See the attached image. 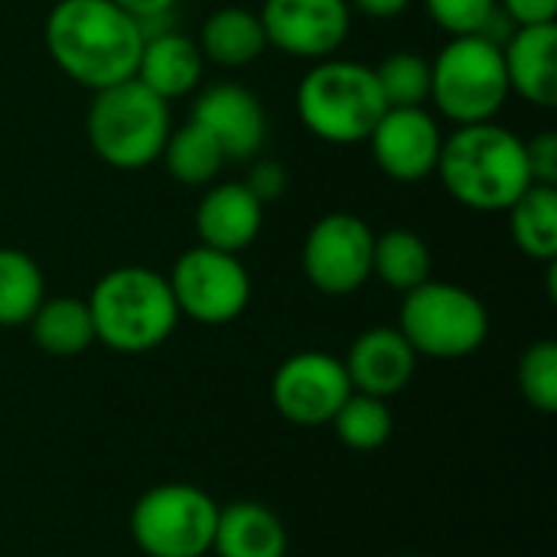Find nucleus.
I'll use <instances>...</instances> for the list:
<instances>
[{"mask_svg":"<svg viewBox=\"0 0 557 557\" xmlns=\"http://www.w3.org/2000/svg\"><path fill=\"white\" fill-rule=\"evenodd\" d=\"M454 202L473 212H506L529 186L525 140L496 124H463L441 144L434 170Z\"/></svg>","mask_w":557,"mask_h":557,"instance_id":"nucleus-2","label":"nucleus"},{"mask_svg":"<svg viewBox=\"0 0 557 557\" xmlns=\"http://www.w3.org/2000/svg\"><path fill=\"white\" fill-rule=\"evenodd\" d=\"M147 36L173 29V13H176V0H114Z\"/></svg>","mask_w":557,"mask_h":557,"instance_id":"nucleus-32","label":"nucleus"},{"mask_svg":"<svg viewBox=\"0 0 557 557\" xmlns=\"http://www.w3.org/2000/svg\"><path fill=\"white\" fill-rule=\"evenodd\" d=\"M261 225L264 206L248 193L245 183H215L196 206V235L206 248L238 255L255 245Z\"/></svg>","mask_w":557,"mask_h":557,"instance_id":"nucleus-17","label":"nucleus"},{"mask_svg":"<svg viewBox=\"0 0 557 557\" xmlns=\"http://www.w3.org/2000/svg\"><path fill=\"white\" fill-rule=\"evenodd\" d=\"M372 72L385 108H424V101L431 98V62L411 49L385 55Z\"/></svg>","mask_w":557,"mask_h":557,"instance_id":"nucleus-27","label":"nucleus"},{"mask_svg":"<svg viewBox=\"0 0 557 557\" xmlns=\"http://www.w3.org/2000/svg\"><path fill=\"white\" fill-rule=\"evenodd\" d=\"M431 264L428 242L411 228H388L372 245V274L398 294L431 281Z\"/></svg>","mask_w":557,"mask_h":557,"instance_id":"nucleus-23","label":"nucleus"},{"mask_svg":"<svg viewBox=\"0 0 557 557\" xmlns=\"http://www.w3.org/2000/svg\"><path fill=\"white\" fill-rule=\"evenodd\" d=\"M509 95L503 49L483 33L450 36L431 59L428 101H434V108L457 127L493 121Z\"/></svg>","mask_w":557,"mask_h":557,"instance_id":"nucleus-6","label":"nucleus"},{"mask_svg":"<svg viewBox=\"0 0 557 557\" xmlns=\"http://www.w3.org/2000/svg\"><path fill=\"white\" fill-rule=\"evenodd\" d=\"M509 228L516 248L532 261L557 258V189L532 183L509 209Z\"/></svg>","mask_w":557,"mask_h":557,"instance_id":"nucleus-22","label":"nucleus"},{"mask_svg":"<svg viewBox=\"0 0 557 557\" xmlns=\"http://www.w3.org/2000/svg\"><path fill=\"white\" fill-rule=\"evenodd\" d=\"M166 281L180 317L202 326H225L238 320L251 300V274L238 255L206 245L183 251Z\"/></svg>","mask_w":557,"mask_h":557,"instance_id":"nucleus-9","label":"nucleus"},{"mask_svg":"<svg viewBox=\"0 0 557 557\" xmlns=\"http://www.w3.org/2000/svg\"><path fill=\"white\" fill-rule=\"evenodd\" d=\"M196 46H199L202 59H209L222 69H242L264 55L268 39H264V26L255 10L219 7L206 16Z\"/></svg>","mask_w":557,"mask_h":557,"instance_id":"nucleus-20","label":"nucleus"},{"mask_svg":"<svg viewBox=\"0 0 557 557\" xmlns=\"http://www.w3.org/2000/svg\"><path fill=\"white\" fill-rule=\"evenodd\" d=\"M509 91L535 108L557 104V26H516L499 46Z\"/></svg>","mask_w":557,"mask_h":557,"instance_id":"nucleus-16","label":"nucleus"},{"mask_svg":"<svg viewBox=\"0 0 557 557\" xmlns=\"http://www.w3.org/2000/svg\"><path fill=\"white\" fill-rule=\"evenodd\" d=\"M219 522L215 499L193 483H160L131 509V539L147 557H206Z\"/></svg>","mask_w":557,"mask_h":557,"instance_id":"nucleus-8","label":"nucleus"},{"mask_svg":"<svg viewBox=\"0 0 557 557\" xmlns=\"http://www.w3.org/2000/svg\"><path fill=\"white\" fill-rule=\"evenodd\" d=\"M372 228L352 212L317 219L304 238V274L326 297H349L372 277Z\"/></svg>","mask_w":557,"mask_h":557,"instance_id":"nucleus-10","label":"nucleus"},{"mask_svg":"<svg viewBox=\"0 0 557 557\" xmlns=\"http://www.w3.org/2000/svg\"><path fill=\"white\" fill-rule=\"evenodd\" d=\"M170 131V101L157 98L137 78L91 91L85 134L101 163L114 170H144L160 160Z\"/></svg>","mask_w":557,"mask_h":557,"instance_id":"nucleus-5","label":"nucleus"},{"mask_svg":"<svg viewBox=\"0 0 557 557\" xmlns=\"http://www.w3.org/2000/svg\"><path fill=\"white\" fill-rule=\"evenodd\" d=\"M424 10L447 36H473L493 20L496 0H424Z\"/></svg>","mask_w":557,"mask_h":557,"instance_id":"nucleus-29","label":"nucleus"},{"mask_svg":"<svg viewBox=\"0 0 557 557\" xmlns=\"http://www.w3.org/2000/svg\"><path fill=\"white\" fill-rule=\"evenodd\" d=\"M26 326H29L33 343L52 359L82 356L95 343V323H91L88 304L78 300V297H49V300H42Z\"/></svg>","mask_w":557,"mask_h":557,"instance_id":"nucleus-21","label":"nucleus"},{"mask_svg":"<svg viewBox=\"0 0 557 557\" xmlns=\"http://www.w3.org/2000/svg\"><path fill=\"white\" fill-rule=\"evenodd\" d=\"M196 121L225 153V160L245 163L255 160L268 140V117L258 95L235 82H215L202 88L193 101Z\"/></svg>","mask_w":557,"mask_h":557,"instance_id":"nucleus-14","label":"nucleus"},{"mask_svg":"<svg viewBox=\"0 0 557 557\" xmlns=\"http://www.w3.org/2000/svg\"><path fill=\"white\" fill-rule=\"evenodd\" d=\"M202 65H206V59L186 33L163 29V33H153L144 39L134 78L140 85H147L157 98L173 101V98L189 95L199 85Z\"/></svg>","mask_w":557,"mask_h":557,"instance_id":"nucleus-18","label":"nucleus"},{"mask_svg":"<svg viewBox=\"0 0 557 557\" xmlns=\"http://www.w3.org/2000/svg\"><path fill=\"white\" fill-rule=\"evenodd\" d=\"M46 300V277L36 258L20 248H0V326H26Z\"/></svg>","mask_w":557,"mask_h":557,"instance_id":"nucleus-25","label":"nucleus"},{"mask_svg":"<svg viewBox=\"0 0 557 557\" xmlns=\"http://www.w3.org/2000/svg\"><path fill=\"white\" fill-rule=\"evenodd\" d=\"M352 392L392 398L408 388L418 369V352L398 326H372L359 333L343 359Z\"/></svg>","mask_w":557,"mask_h":557,"instance_id":"nucleus-15","label":"nucleus"},{"mask_svg":"<svg viewBox=\"0 0 557 557\" xmlns=\"http://www.w3.org/2000/svg\"><path fill=\"white\" fill-rule=\"evenodd\" d=\"M212 555L287 557V529L277 519V512L261 503H228L219 509Z\"/></svg>","mask_w":557,"mask_h":557,"instance_id":"nucleus-19","label":"nucleus"},{"mask_svg":"<svg viewBox=\"0 0 557 557\" xmlns=\"http://www.w3.org/2000/svg\"><path fill=\"white\" fill-rule=\"evenodd\" d=\"M398 330L418 356L441 362L467 359L490 336V310L473 290L460 284L424 281L405 294Z\"/></svg>","mask_w":557,"mask_h":557,"instance_id":"nucleus-7","label":"nucleus"},{"mask_svg":"<svg viewBox=\"0 0 557 557\" xmlns=\"http://www.w3.org/2000/svg\"><path fill=\"white\" fill-rule=\"evenodd\" d=\"M496 7L512 26H542L557 16V0H496Z\"/></svg>","mask_w":557,"mask_h":557,"instance_id":"nucleus-33","label":"nucleus"},{"mask_svg":"<svg viewBox=\"0 0 557 557\" xmlns=\"http://www.w3.org/2000/svg\"><path fill=\"white\" fill-rule=\"evenodd\" d=\"M258 20L271 49L307 62L336 55L352 29L346 0H264Z\"/></svg>","mask_w":557,"mask_h":557,"instance_id":"nucleus-12","label":"nucleus"},{"mask_svg":"<svg viewBox=\"0 0 557 557\" xmlns=\"http://www.w3.org/2000/svg\"><path fill=\"white\" fill-rule=\"evenodd\" d=\"M248 186V193L264 206V202H274L287 193V170L271 160V157H261V160H251L248 166V176L242 180Z\"/></svg>","mask_w":557,"mask_h":557,"instance_id":"nucleus-30","label":"nucleus"},{"mask_svg":"<svg viewBox=\"0 0 557 557\" xmlns=\"http://www.w3.org/2000/svg\"><path fill=\"white\" fill-rule=\"evenodd\" d=\"M160 160L166 163V173L176 183H183V186H209L219 176V170L225 163V153L196 121H186L183 127L170 131Z\"/></svg>","mask_w":557,"mask_h":557,"instance_id":"nucleus-24","label":"nucleus"},{"mask_svg":"<svg viewBox=\"0 0 557 557\" xmlns=\"http://www.w3.org/2000/svg\"><path fill=\"white\" fill-rule=\"evenodd\" d=\"M519 392L522 398L542 411L555 414L557 411V343L539 339L532 343L522 359H519Z\"/></svg>","mask_w":557,"mask_h":557,"instance_id":"nucleus-28","label":"nucleus"},{"mask_svg":"<svg viewBox=\"0 0 557 557\" xmlns=\"http://www.w3.org/2000/svg\"><path fill=\"white\" fill-rule=\"evenodd\" d=\"M46 49L75 85L101 91L137 75L144 33L114 0H55Z\"/></svg>","mask_w":557,"mask_h":557,"instance_id":"nucleus-1","label":"nucleus"},{"mask_svg":"<svg viewBox=\"0 0 557 557\" xmlns=\"http://www.w3.org/2000/svg\"><path fill=\"white\" fill-rule=\"evenodd\" d=\"M525 163L529 176L539 186H555L557 183V134L542 131L532 140H525Z\"/></svg>","mask_w":557,"mask_h":557,"instance_id":"nucleus-31","label":"nucleus"},{"mask_svg":"<svg viewBox=\"0 0 557 557\" xmlns=\"http://www.w3.org/2000/svg\"><path fill=\"white\" fill-rule=\"evenodd\" d=\"M346 3H349V10H359L375 20H392L411 7V0H346Z\"/></svg>","mask_w":557,"mask_h":557,"instance_id":"nucleus-34","label":"nucleus"},{"mask_svg":"<svg viewBox=\"0 0 557 557\" xmlns=\"http://www.w3.org/2000/svg\"><path fill=\"white\" fill-rule=\"evenodd\" d=\"M441 124L428 108H385L369 134L375 166L395 183H421L437 170Z\"/></svg>","mask_w":557,"mask_h":557,"instance_id":"nucleus-13","label":"nucleus"},{"mask_svg":"<svg viewBox=\"0 0 557 557\" xmlns=\"http://www.w3.org/2000/svg\"><path fill=\"white\" fill-rule=\"evenodd\" d=\"M333 431L339 437V444H346L349 450H379L385 447V441L395 431V418L392 408L385 405V398H372L362 392H352L339 411L333 414Z\"/></svg>","mask_w":557,"mask_h":557,"instance_id":"nucleus-26","label":"nucleus"},{"mask_svg":"<svg viewBox=\"0 0 557 557\" xmlns=\"http://www.w3.org/2000/svg\"><path fill=\"white\" fill-rule=\"evenodd\" d=\"M297 117L323 144H362L385 114L375 72L352 59H320L297 85Z\"/></svg>","mask_w":557,"mask_h":557,"instance_id":"nucleus-4","label":"nucleus"},{"mask_svg":"<svg viewBox=\"0 0 557 557\" xmlns=\"http://www.w3.org/2000/svg\"><path fill=\"white\" fill-rule=\"evenodd\" d=\"M352 395L343 359L330 352H294L271 379V401L290 424L320 428L330 424L339 405Z\"/></svg>","mask_w":557,"mask_h":557,"instance_id":"nucleus-11","label":"nucleus"},{"mask_svg":"<svg viewBox=\"0 0 557 557\" xmlns=\"http://www.w3.org/2000/svg\"><path fill=\"white\" fill-rule=\"evenodd\" d=\"M85 304L95 323V343L124 356L163 346L180 323L170 281L140 264H124L98 277Z\"/></svg>","mask_w":557,"mask_h":557,"instance_id":"nucleus-3","label":"nucleus"}]
</instances>
